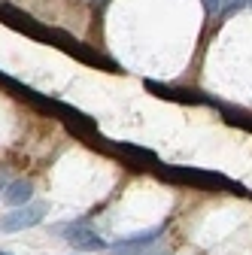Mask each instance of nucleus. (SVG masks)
I'll list each match as a JSON object with an SVG mask.
<instances>
[{"label": "nucleus", "mask_w": 252, "mask_h": 255, "mask_svg": "<svg viewBox=\"0 0 252 255\" xmlns=\"http://www.w3.org/2000/svg\"><path fill=\"white\" fill-rule=\"evenodd\" d=\"M46 213H49V204L46 201L24 204V207L12 210L6 216H0V231H3V234H18L24 228H34V225H40V222L46 219Z\"/></svg>", "instance_id": "f257e3e1"}, {"label": "nucleus", "mask_w": 252, "mask_h": 255, "mask_svg": "<svg viewBox=\"0 0 252 255\" xmlns=\"http://www.w3.org/2000/svg\"><path fill=\"white\" fill-rule=\"evenodd\" d=\"M55 231H58V234H64L67 243H70L73 249H85V252L107 249V240H101V234H98V231H91L82 219H79V222H70V225H58Z\"/></svg>", "instance_id": "f03ea898"}, {"label": "nucleus", "mask_w": 252, "mask_h": 255, "mask_svg": "<svg viewBox=\"0 0 252 255\" xmlns=\"http://www.w3.org/2000/svg\"><path fill=\"white\" fill-rule=\"evenodd\" d=\"M164 234V225H155V228H146V231H137V234H128L110 246V255H140L146 252L155 240Z\"/></svg>", "instance_id": "7ed1b4c3"}, {"label": "nucleus", "mask_w": 252, "mask_h": 255, "mask_svg": "<svg viewBox=\"0 0 252 255\" xmlns=\"http://www.w3.org/2000/svg\"><path fill=\"white\" fill-rule=\"evenodd\" d=\"M30 198H34V182H27V179H15V182H9V185L3 188V201H6L12 210L30 204Z\"/></svg>", "instance_id": "20e7f679"}, {"label": "nucleus", "mask_w": 252, "mask_h": 255, "mask_svg": "<svg viewBox=\"0 0 252 255\" xmlns=\"http://www.w3.org/2000/svg\"><path fill=\"white\" fill-rule=\"evenodd\" d=\"M243 6H249V0H225V3H222V12H219V15H231V12H237V9H243Z\"/></svg>", "instance_id": "39448f33"}, {"label": "nucleus", "mask_w": 252, "mask_h": 255, "mask_svg": "<svg viewBox=\"0 0 252 255\" xmlns=\"http://www.w3.org/2000/svg\"><path fill=\"white\" fill-rule=\"evenodd\" d=\"M222 3H225V0H204V9H207V15L222 12Z\"/></svg>", "instance_id": "423d86ee"}, {"label": "nucleus", "mask_w": 252, "mask_h": 255, "mask_svg": "<svg viewBox=\"0 0 252 255\" xmlns=\"http://www.w3.org/2000/svg\"><path fill=\"white\" fill-rule=\"evenodd\" d=\"M140 255H170L167 249H146V252H140Z\"/></svg>", "instance_id": "0eeeda50"}, {"label": "nucleus", "mask_w": 252, "mask_h": 255, "mask_svg": "<svg viewBox=\"0 0 252 255\" xmlns=\"http://www.w3.org/2000/svg\"><path fill=\"white\" fill-rule=\"evenodd\" d=\"M0 255H9V252H0Z\"/></svg>", "instance_id": "6e6552de"}, {"label": "nucleus", "mask_w": 252, "mask_h": 255, "mask_svg": "<svg viewBox=\"0 0 252 255\" xmlns=\"http://www.w3.org/2000/svg\"><path fill=\"white\" fill-rule=\"evenodd\" d=\"M249 6H252V0H249Z\"/></svg>", "instance_id": "1a4fd4ad"}, {"label": "nucleus", "mask_w": 252, "mask_h": 255, "mask_svg": "<svg viewBox=\"0 0 252 255\" xmlns=\"http://www.w3.org/2000/svg\"><path fill=\"white\" fill-rule=\"evenodd\" d=\"M0 191H3V188H0Z\"/></svg>", "instance_id": "9d476101"}]
</instances>
